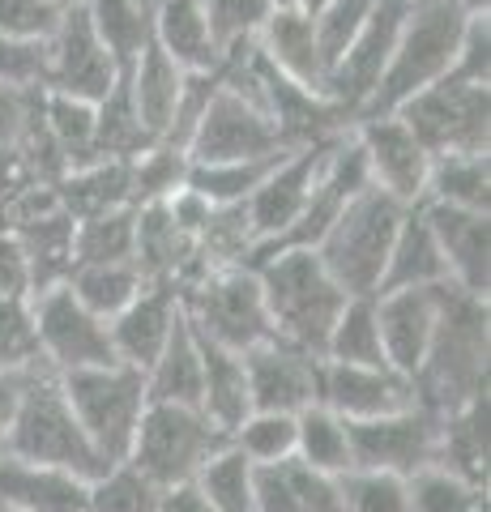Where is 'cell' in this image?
<instances>
[{
  "label": "cell",
  "instance_id": "56",
  "mask_svg": "<svg viewBox=\"0 0 491 512\" xmlns=\"http://www.w3.org/2000/svg\"><path fill=\"white\" fill-rule=\"evenodd\" d=\"M52 5H56V9H69V5H77V0H52Z\"/></svg>",
  "mask_w": 491,
  "mask_h": 512
},
{
  "label": "cell",
  "instance_id": "42",
  "mask_svg": "<svg viewBox=\"0 0 491 512\" xmlns=\"http://www.w3.org/2000/svg\"><path fill=\"white\" fill-rule=\"evenodd\" d=\"M133 235H137V205L82 218L73 227V265H99V261H133Z\"/></svg>",
  "mask_w": 491,
  "mask_h": 512
},
{
  "label": "cell",
  "instance_id": "8",
  "mask_svg": "<svg viewBox=\"0 0 491 512\" xmlns=\"http://www.w3.org/2000/svg\"><path fill=\"white\" fill-rule=\"evenodd\" d=\"M227 444V436L218 431L201 410L193 406H167L150 402L146 414L137 423V436L129 448V466H137L154 487H184L193 483L197 470L210 461V453Z\"/></svg>",
  "mask_w": 491,
  "mask_h": 512
},
{
  "label": "cell",
  "instance_id": "52",
  "mask_svg": "<svg viewBox=\"0 0 491 512\" xmlns=\"http://www.w3.org/2000/svg\"><path fill=\"white\" fill-rule=\"evenodd\" d=\"M0 82L43 86V43H22L0 35Z\"/></svg>",
  "mask_w": 491,
  "mask_h": 512
},
{
  "label": "cell",
  "instance_id": "29",
  "mask_svg": "<svg viewBox=\"0 0 491 512\" xmlns=\"http://www.w3.org/2000/svg\"><path fill=\"white\" fill-rule=\"evenodd\" d=\"M56 188V201L73 222L94 218V214H107V210H120V205H133V175L129 163H90V167H77L65 171Z\"/></svg>",
  "mask_w": 491,
  "mask_h": 512
},
{
  "label": "cell",
  "instance_id": "23",
  "mask_svg": "<svg viewBox=\"0 0 491 512\" xmlns=\"http://www.w3.org/2000/svg\"><path fill=\"white\" fill-rule=\"evenodd\" d=\"M154 47L167 52L184 73H210L223 64L201 0H154Z\"/></svg>",
  "mask_w": 491,
  "mask_h": 512
},
{
  "label": "cell",
  "instance_id": "30",
  "mask_svg": "<svg viewBox=\"0 0 491 512\" xmlns=\"http://www.w3.org/2000/svg\"><path fill=\"white\" fill-rule=\"evenodd\" d=\"M146 393L150 402L201 410V342L188 320H180L163 346V355L146 367Z\"/></svg>",
  "mask_w": 491,
  "mask_h": 512
},
{
  "label": "cell",
  "instance_id": "59",
  "mask_svg": "<svg viewBox=\"0 0 491 512\" xmlns=\"http://www.w3.org/2000/svg\"><path fill=\"white\" fill-rule=\"evenodd\" d=\"M150 5H154V0H150Z\"/></svg>",
  "mask_w": 491,
  "mask_h": 512
},
{
  "label": "cell",
  "instance_id": "25",
  "mask_svg": "<svg viewBox=\"0 0 491 512\" xmlns=\"http://www.w3.org/2000/svg\"><path fill=\"white\" fill-rule=\"evenodd\" d=\"M184 69L167 52H158L150 43L146 52L133 60V69L124 73V86H129V99L137 107V120L146 124V133L154 141H163L176 124V107H180V94H184Z\"/></svg>",
  "mask_w": 491,
  "mask_h": 512
},
{
  "label": "cell",
  "instance_id": "45",
  "mask_svg": "<svg viewBox=\"0 0 491 512\" xmlns=\"http://www.w3.org/2000/svg\"><path fill=\"white\" fill-rule=\"evenodd\" d=\"M13 372H47L35 338V316H30V299L0 295V376Z\"/></svg>",
  "mask_w": 491,
  "mask_h": 512
},
{
  "label": "cell",
  "instance_id": "57",
  "mask_svg": "<svg viewBox=\"0 0 491 512\" xmlns=\"http://www.w3.org/2000/svg\"><path fill=\"white\" fill-rule=\"evenodd\" d=\"M0 512H18V508H5V504H0Z\"/></svg>",
  "mask_w": 491,
  "mask_h": 512
},
{
  "label": "cell",
  "instance_id": "44",
  "mask_svg": "<svg viewBox=\"0 0 491 512\" xmlns=\"http://www.w3.org/2000/svg\"><path fill=\"white\" fill-rule=\"evenodd\" d=\"M252 466H274V461L295 457V414L278 410H248L244 423L227 436Z\"/></svg>",
  "mask_w": 491,
  "mask_h": 512
},
{
  "label": "cell",
  "instance_id": "46",
  "mask_svg": "<svg viewBox=\"0 0 491 512\" xmlns=\"http://www.w3.org/2000/svg\"><path fill=\"white\" fill-rule=\"evenodd\" d=\"M205 18H210V30L223 52L231 47H244V43H257L261 26L269 22V13L278 5L274 0H201Z\"/></svg>",
  "mask_w": 491,
  "mask_h": 512
},
{
  "label": "cell",
  "instance_id": "41",
  "mask_svg": "<svg viewBox=\"0 0 491 512\" xmlns=\"http://www.w3.org/2000/svg\"><path fill=\"white\" fill-rule=\"evenodd\" d=\"M406 491H410V512H487V487L470 483V478L440 466V461L410 474Z\"/></svg>",
  "mask_w": 491,
  "mask_h": 512
},
{
  "label": "cell",
  "instance_id": "11",
  "mask_svg": "<svg viewBox=\"0 0 491 512\" xmlns=\"http://www.w3.org/2000/svg\"><path fill=\"white\" fill-rule=\"evenodd\" d=\"M346 133V128H342ZM342 133H329V137H316V141H304V146H291L287 154L274 163V171L261 180V188L252 192L244 201V214L252 222V235H257V256L278 248L282 239L291 235V227L304 214V205L312 197V184L321 175L325 158L334 154V146L342 141Z\"/></svg>",
  "mask_w": 491,
  "mask_h": 512
},
{
  "label": "cell",
  "instance_id": "55",
  "mask_svg": "<svg viewBox=\"0 0 491 512\" xmlns=\"http://www.w3.org/2000/svg\"><path fill=\"white\" fill-rule=\"evenodd\" d=\"M291 5H295V9H304V13H321L329 0H291Z\"/></svg>",
  "mask_w": 491,
  "mask_h": 512
},
{
  "label": "cell",
  "instance_id": "4",
  "mask_svg": "<svg viewBox=\"0 0 491 512\" xmlns=\"http://www.w3.org/2000/svg\"><path fill=\"white\" fill-rule=\"evenodd\" d=\"M26 466H47V470H65L73 478H99L107 470V461L94 453L90 436L77 423V414L65 402V389L52 372H43L26 384L13 427L5 436V453Z\"/></svg>",
  "mask_w": 491,
  "mask_h": 512
},
{
  "label": "cell",
  "instance_id": "22",
  "mask_svg": "<svg viewBox=\"0 0 491 512\" xmlns=\"http://www.w3.org/2000/svg\"><path fill=\"white\" fill-rule=\"evenodd\" d=\"M257 47L282 77H291V82H299L304 90L329 99V56L321 47V35H316L312 13L295 9V5H278L269 13V22L261 26Z\"/></svg>",
  "mask_w": 491,
  "mask_h": 512
},
{
  "label": "cell",
  "instance_id": "19",
  "mask_svg": "<svg viewBox=\"0 0 491 512\" xmlns=\"http://www.w3.org/2000/svg\"><path fill=\"white\" fill-rule=\"evenodd\" d=\"M427 227H432L440 256L449 269V286L466 295L487 299L491 291V214L457 210V205H419Z\"/></svg>",
  "mask_w": 491,
  "mask_h": 512
},
{
  "label": "cell",
  "instance_id": "9",
  "mask_svg": "<svg viewBox=\"0 0 491 512\" xmlns=\"http://www.w3.org/2000/svg\"><path fill=\"white\" fill-rule=\"evenodd\" d=\"M393 116L423 141L432 158L445 154H491V86H470L445 77V82L419 90Z\"/></svg>",
  "mask_w": 491,
  "mask_h": 512
},
{
  "label": "cell",
  "instance_id": "32",
  "mask_svg": "<svg viewBox=\"0 0 491 512\" xmlns=\"http://www.w3.org/2000/svg\"><path fill=\"white\" fill-rule=\"evenodd\" d=\"M82 5L107 56L120 64V73H129L133 60L154 43V5L150 0H82Z\"/></svg>",
  "mask_w": 491,
  "mask_h": 512
},
{
  "label": "cell",
  "instance_id": "34",
  "mask_svg": "<svg viewBox=\"0 0 491 512\" xmlns=\"http://www.w3.org/2000/svg\"><path fill=\"white\" fill-rule=\"evenodd\" d=\"M440 466L487 487V393L440 419Z\"/></svg>",
  "mask_w": 491,
  "mask_h": 512
},
{
  "label": "cell",
  "instance_id": "18",
  "mask_svg": "<svg viewBox=\"0 0 491 512\" xmlns=\"http://www.w3.org/2000/svg\"><path fill=\"white\" fill-rule=\"evenodd\" d=\"M321 406L334 410L346 423L385 419L406 406H415V384L393 367L368 363H325L321 367Z\"/></svg>",
  "mask_w": 491,
  "mask_h": 512
},
{
  "label": "cell",
  "instance_id": "31",
  "mask_svg": "<svg viewBox=\"0 0 491 512\" xmlns=\"http://www.w3.org/2000/svg\"><path fill=\"white\" fill-rule=\"evenodd\" d=\"M13 231L22 235L26 256H30V295L47 291V286H60L73 269V227L77 222L60 210H47L39 218H22L9 222Z\"/></svg>",
  "mask_w": 491,
  "mask_h": 512
},
{
  "label": "cell",
  "instance_id": "40",
  "mask_svg": "<svg viewBox=\"0 0 491 512\" xmlns=\"http://www.w3.org/2000/svg\"><path fill=\"white\" fill-rule=\"evenodd\" d=\"M321 359L325 363H368V367L385 363L380 329H376V299L372 295H351L346 299V308L338 312L334 329H329V342H325Z\"/></svg>",
  "mask_w": 491,
  "mask_h": 512
},
{
  "label": "cell",
  "instance_id": "26",
  "mask_svg": "<svg viewBox=\"0 0 491 512\" xmlns=\"http://www.w3.org/2000/svg\"><path fill=\"white\" fill-rule=\"evenodd\" d=\"M257 512H346L342 483L308 470L295 457L257 466Z\"/></svg>",
  "mask_w": 491,
  "mask_h": 512
},
{
  "label": "cell",
  "instance_id": "12",
  "mask_svg": "<svg viewBox=\"0 0 491 512\" xmlns=\"http://www.w3.org/2000/svg\"><path fill=\"white\" fill-rule=\"evenodd\" d=\"M120 64L107 56L103 39L94 35L86 5L77 0L60 13L52 39L43 43V90L65 94V99L99 103L120 86Z\"/></svg>",
  "mask_w": 491,
  "mask_h": 512
},
{
  "label": "cell",
  "instance_id": "35",
  "mask_svg": "<svg viewBox=\"0 0 491 512\" xmlns=\"http://www.w3.org/2000/svg\"><path fill=\"white\" fill-rule=\"evenodd\" d=\"M457 205V210L491 214V154H445L432 158L423 205Z\"/></svg>",
  "mask_w": 491,
  "mask_h": 512
},
{
  "label": "cell",
  "instance_id": "49",
  "mask_svg": "<svg viewBox=\"0 0 491 512\" xmlns=\"http://www.w3.org/2000/svg\"><path fill=\"white\" fill-rule=\"evenodd\" d=\"M52 0H0V35L22 39V43H47L60 22Z\"/></svg>",
  "mask_w": 491,
  "mask_h": 512
},
{
  "label": "cell",
  "instance_id": "47",
  "mask_svg": "<svg viewBox=\"0 0 491 512\" xmlns=\"http://www.w3.org/2000/svg\"><path fill=\"white\" fill-rule=\"evenodd\" d=\"M342 483V508L346 512H410L406 478L380 474V470H351Z\"/></svg>",
  "mask_w": 491,
  "mask_h": 512
},
{
  "label": "cell",
  "instance_id": "37",
  "mask_svg": "<svg viewBox=\"0 0 491 512\" xmlns=\"http://www.w3.org/2000/svg\"><path fill=\"white\" fill-rule=\"evenodd\" d=\"M150 146L158 141L146 133V124L137 120V107L129 99V86H120L107 94V99L94 103V154H99V163H133L137 154H146Z\"/></svg>",
  "mask_w": 491,
  "mask_h": 512
},
{
  "label": "cell",
  "instance_id": "24",
  "mask_svg": "<svg viewBox=\"0 0 491 512\" xmlns=\"http://www.w3.org/2000/svg\"><path fill=\"white\" fill-rule=\"evenodd\" d=\"M432 286H449V269H445V256H440V244L432 227H427L423 210L415 205V210H406L398 235H393L380 291H432Z\"/></svg>",
  "mask_w": 491,
  "mask_h": 512
},
{
  "label": "cell",
  "instance_id": "1",
  "mask_svg": "<svg viewBox=\"0 0 491 512\" xmlns=\"http://www.w3.org/2000/svg\"><path fill=\"white\" fill-rule=\"evenodd\" d=\"M487 350H491V329H487V299L466 295L457 286L440 291V320L436 338L427 346V359L415 372V402L432 414H453L466 402L487 393Z\"/></svg>",
  "mask_w": 491,
  "mask_h": 512
},
{
  "label": "cell",
  "instance_id": "5",
  "mask_svg": "<svg viewBox=\"0 0 491 512\" xmlns=\"http://www.w3.org/2000/svg\"><path fill=\"white\" fill-rule=\"evenodd\" d=\"M402 218H406V205L385 197L380 188H363L312 252L321 256L329 278L346 295H376Z\"/></svg>",
  "mask_w": 491,
  "mask_h": 512
},
{
  "label": "cell",
  "instance_id": "36",
  "mask_svg": "<svg viewBox=\"0 0 491 512\" xmlns=\"http://www.w3.org/2000/svg\"><path fill=\"white\" fill-rule=\"evenodd\" d=\"M193 487L214 512H257V466L231 440L218 453H210Z\"/></svg>",
  "mask_w": 491,
  "mask_h": 512
},
{
  "label": "cell",
  "instance_id": "13",
  "mask_svg": "<svg viewBox=\"0 0 491 512\" xmlns=\"http://www.w3.org/2000/svg\"><path fill=\"white\" fill-rule=\"evenodd\" d=\"M282 150H291V146L282 141L274 120H269L261 107H252L248 99H240V94L223 90V82H218L214 99L205 103L193 137H188L184 158L193 167H201V163H244V158H269V154H282Z\"/></svg>",
  "mask_w": 491,
  "mask_h": 512
},
{
  "label": "cell",
  "instance_id": "3",
  "mask_svg": "<svg viewBox=\"0 0 491 512\" xmlns=\"http://www.w3.org/2000/svg\"><path fill=\"white\" fill-rule=\"evenodd\" d=\"M474 13L462 0H415L402 22V35L393 43V56L380 73L372 99L363 103L355 120L368 116H393L406 99H415L419 90L445 82L457 60V43Z\"/></svg>",
  "mask_w": 491,
  "mask_h": 512
},
{
  "label": "cell",
  "instance_id": "33",
  "mask_svg": "<svg viewBox=\"0 0 491 512\" xmlns=\"http://www.w3.org/2000/svg\"><path fill=\"white\" fill-rule=\"evenodd\" d=\"M295 461H304L308 470L342 478L351 474V427L338 419L334 410L321 402L295 414Z\"/></svg>",
  "mask_w": 491,
  "mask_h": 512
},
{
  "label": "cell",
  "instance_id": "17",
  "mask_svg": "<svg viewBox=\"0 0 491 512\" xmlns=\"http://www.w3.org/2000/svg\"><path fill=\"white\" fill-rule=\"evenodd\" d=\"M321 367H325V359H316L308 350H299L282 338L252 346L244 355L252 410L299 414V410L316 406L321 402Z\"/></svg>",
  "mask_w": 491,
  "mask_h": 512
},
{
  "label": "cell",
  "instance_id": "27",
  "mask_svg": "<svg viewBox=\"0 0 491 512\" xmlns=\"http://www.w3.org/2000/svg\"><path fill=\"white\" fill-rule=\"evenodd\" d=\"M0 504L18 512H86V478L0 457Z\"/></svg>",
  "mask_w": 491,
  "mask_h": 512
},
{
  "label": "cell",
  "instance_id": "39",
  "mask_svg": "<svg viewBox=\"0 0 491 512\" xmlns=\"http://www.w3.org/2000/svg\"><path fill=\"white\" fill-rule=\"evenodd\" d=\"M43 133L60 154L65 171L99 163V154H94V103L43 90Z\"/></svg>",
  "mask_w": 491,
  "mask_h": 512
},
{
  "label": "cell",
  "instance_id": "51",
  "mask_svg": "<svg viewBox=\"0 0 491 512\" xmlns=\"http://www.w3.org/2000/svg\"><path fill=\"white\" fill-rule=\"evenodd\" d=\"M0 295L9 299H30V256L22 235L0 218Z\"/></svg>",
  "mask_w": 491,
  "mask_h": 512
},
{
  "label": "cell",
  "instance_id": "28",
  "mask_svg": "<svg viewBox=\"0 0 491 512\" xmlns=\"http://www.w3.org/2000/svg\"><path fill=\"white\" fill-rule=\"evenodd\" d=\"M201 342V414L210 419L223 436H231L252 410L248 397V376H244V355L223 350L214 342Z\"/></svg>",
  "mask_w": 491,
  "mask_h": 512
},
{
  "label": "cell",
  "instance_id": "14",
  "mask_svg": "<svg viewBox=\"0 0 491 512\" xmlns=\"http://www.w3.org/2000/svg\"><path fill=\"white\" fill-rule=\"evenodd\" d=\"M410 13V0H376L372 13L355 30V39L342 47V56L329 69V103H334L346 124H355L363 103L372 99V90L385 73V64L393 56V43L402 35V22Z\"/></svg>",
  "mask_w": 491,
  "mask_h": 512
},
{
  "label": "cell",
  "instance_id": "15",
  "mask_svg": "<svg viewBox=\"0 0 491 512\" xmlns=\"http://www.w3.org/2000/svg\"><path fill=\"white\" fill-rule=\"evenodd\" d=\"M351 427V470H380L410 478L415 470L432 466L440 453V414L427 406H406L385 419L346 423Z\"/></svg>",
  "mask_w": 491,
  "mask_h": 512
},
{
  "label": "cell",
  "instance_id": "50",
  "mask_svg": "<svg viewBox=\"0 0 491 512\" xmlns=\"http://www.w3.org/2000/svg\"><path fill=\"white\" fill-rule=\"evenodd\" d=\"M449 77L470 82V86H491V18L487 13H474V18L466 22Z\"/></svg>",
  "mask_w": 491,
  "mask_h": 512
},
{
  "label": "cell",
  "instance_id": "6",
  "mask_svg": "<svg viewBox=\"0 0 491 512\" xmlns=\"http://www.w3.org/2000/svg\"><path fill=\"white\" fill-rule=\"evenodd\" d=\"M60 389H65V402L77 414V423L90 436L94 453H99L107 466L112 461H124L133 448L137 436V423L150 406V393H146V376L137 367H90V372H69V376H56Z\"/></svg>",
  "mask_w": 491,
  "mask_h": 512
},
{
  "label": "cell",
  "instance_id": "20",
  "mask_svg": "<svg viewBox=\"0 0 491 512\" xmlns=\"http://www.w3.org/2000/svg\"><path fill=\"white\" fill-rule=\"evenodd\" d=\"M440 291H445V286H432V291H380V295H372L385 363L406 380H415L419 363L427 359V346H432V338H436Z\"/></svg>",
  "mask_w": 491,
  "mask_h": 512
},
{
  "label": "cell",
  "instance_id": "38",
  "mask_svg": "<svg viewBox=\"0 0 491 512\" xmlns=\"http://www.w3.org/2000/svg\"><path fill=\"white\" fill-rule=\"evenodd\" d=\"M65 286L86 303L94 316L112 320L141 295L146 274H141L133 261H99V265H73Z\"/></svg>",
  "mask_w": 491,
  "mask_h": 512
},
{
  "label": "cell",
  "instance_id": "2",
  "mask_svg": "<svg viewBox=\"0 0 491 512\" xmlns=\"http://www.w3.org/2000/svg\"><path fill=\"white\" fill-rule=\"evenodd\" d=\"M252 269H257L274 338L291 342V346L321 359L325 342H329V329H334V320H338V312L346 308L351 295L329 278V269L321 265V256H316L312 248L261 252L257 261H252Z\"/></svg>",
  "mask_w": 491,
  "mask_h": 512
},
{
  "label": "cell",
  "instance_id": "54",
  "mask_svg": "<svg viewBox=\"0 0 491 512\" xmlns=\"http://www.w3.org/2000/svg\"><path fill=\"white\" fill-rule=\"evenodd\" d=\"M158 512H214V508L201 500L193 483H184V487H167V491H163V500H158Z\"/></svg>",
  "mask_w": 491,
  "mask_h": 512
},
{
  "label": "cell",
  "instance_id": "58",
  "mask_svg": "<svg viewBox=\"0 0 491 512\" xmlns=\"http://www.w3.org/2000/svg\"><path fill=\"white\" fill-rule=\"evenodd\" d=\"M274 5H291V0H274Z\"/></svg>",
  "mask_w": 491,
  "mask_h": 512
},
{
  "label": "cell",
  "instance_id": "43",
  "mask_svg": "<svg viewBox=\"0 0 491 512\" xmlns=\"http://www.w3.org/2000/svg\"><path fill=\"white\" fill-rule=\"evenodd\" d=\"M158 500L163 487H154L129 461H112L86 483V512H158Z\"/></svg>",
  "mask_w": 491,
  "mask_h": 512
},
{
  "label": "cell",
  "instance_id": "7",
  "mask_svg": "<svg viewBox=\"0 0 491 512\" xmlns=\"http://www.w3.org/2000/svg\"><path fill=\"white\" fill-rule=\"evenodd\" d=\"M180 303H184V320L193 325L197 338L235 350V355H248L252 346L274 338L257 269L248 265L201 274L193 286L180 291Z\"/></svg>",
  "mask_w": 491,
  "mask_h": 512
},
{
  "label": "cell",
  "instance_id": "16",
  "mask_svg": "<svg viewBox=\"0 0 491 512\" xmlns=\"http://www.w3.org/2000/svg\"><path fill=\"white\" fill-rule=\"evenodd\" d=\"M351 137L368 167V184L380 188L406 210H415L427 197V175H432V154L423 141L402 124V116H368L351 124Z\"/></svg>",
  "mask_w": 491,
  "mask_h": 512
},
{
  "label": "cell",
  "instance_id": "48",
  "mask_svg": "<svg viewBox=\"0 0 491 512\" xmlns=\"http://www.w3.org/2000/svg\"><path fill=\"white\" fill-rule=\"evenodd\" d=\"M43 107V86H9L0 82V150H18L35 128Z\"/></svg>",
  "mask_w": 491,
  "mask_h": 512
},
{
  "label": "cell",
  "instance_id": "53",
  "mask_svg": "<svg viewBox=\"0 0 491 512\" xmlns=\"http://www.w3.org/2000/svg\"><path fill=\"white\" fill-rule=\"evenodd\" d=\"M43 376V372H13V376H0V453H5V436L13 427V414H18V402L26 393V384Z\"/></svg>",
  "mask_w": 491,
  "mask_h": 512
},
{
  "label": "cell",
  "instance_id": "10",
  "mask_svg": "<svg viewBox=\"0 0 491 512\" xmlns=\"http://www.w3.org/2000/svg\"><path fill=\"white\" fill-rule=\"evenodd\" d=\"M30 316H35V338H39L43 367L52 376L120 363L107 320L94 316L65 282L30 295Z\"/></svg>",
  "mask_w": 491,
  "mask_h": 512
},
{
  "label": "cell",
  "instance_id": "21",
  "mask_svg": "<svg viewBox=\"0 0 491 512\" xmlns=\"http://www.w3.org/2000/svg\"><path fill=\"white\" fill-rule=\"evenodd\" d=\"M184 320V303H180V286L171 282H146L141 295L124 308L120 316L107 320L112 329V346L116 359L124 367H137L146 376V367L163 355L167 338L176 333V325Z\"/></svg>",
  "mask_w": 491,
  "mask_h": 512
}]
</instances>
